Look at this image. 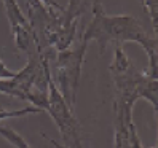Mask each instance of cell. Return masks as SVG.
Returning <instances> with one entry per match:
<instances>
[{"label": "cell", "mask_w": 158, "mask_h": 148, "mask_svg": "<svg viewBox=\"0 0 158 148\" xmlns=\"http://www.w3.org/2000/svg\"><path fill=\"white\" fill-rule=\"evenodd\" d=\"M83 38H86L88 42L96 40L101 46V53L106 51L109 43L122 45L126 42H137L145 50L150 59V70L147 69L145 75L156 78V40L148 37L142 24L134 16H107L102 13V8L98 3L94 6V14H93L91 22L83 32Z\"/></svg>", "instance_id": "6da1fadb"}, {"label": "cell", "mask_w": 158, "mask_h": 148, "mask_svg": "<svg viewBox=\"0 0 158 148\" xmlns=\"http://www.w3.org/2000/svg\"><path fill=\"white\" fill-rule=\"evenodd\" d=\"M88 40L81 38V43L75 50H62L58 51V56L54 59V69H51V77L56 83L64 100L69 104L70 108L75 105L77 91L81 77V66L85 61V53L88 48Z\"/></svg>", "instance_id": "7a4b0ae2"}, {"label": "cell", "mask_w": 158, "mask_h": 148, "mask_svg": "<svg viewBox=\"0 0 158 148\" xmlns=\"http://www.w3.org/2000/svg\"><path fill=\"white\" fill-rule=\"evenodd\" d=\"M45 112H48L51 119L56 123L64 145L69 148H81L80 124L77 118L73 116V108H70L61 96L56 83L51 77V70L48 73V100H46Z\"/></svg>", "instance_id": "3957f363"}, {"label": "cell", "mask_w": 158, "mask_h": 148, "mask_svg": "<svg viewBox=\"0 0 158 148\" xmlns=\"http://www.w3.org/2000/svg\"><path fill=\"white\" fill-rule=\"evenodd\" d=\"M2 2L6 11V18L10 21L16 48L19 51H26L27 54L32 53L35 50V34L31 27L29 19L23 14L18 0H2Z\"/></svg>", "instance_id": "277c9868"}, {"label": "cell", "mask_w": 158, "mask_h": 148, "mask_svg": "<svg viewBox=\"0 0 158 148\" xmlns=\"http://www.w3.org/2000/svg\"><path fill=\"white\" fill-rule=\"evenodd\" d=\"M0 135H2L10 145H13L15 148H31L29 143H27L15 129L8 127V126H0Z\"/></svg>", "instance_id": "5b68a950"}, {"label": "cell", "mask_w": 158, "mask_h": 148, "mask_svg": "<svg viewBox=\"0 0 158 148\" xmlns=\"http://www.w3.org/2000/svg\"><path fill=\"white\" fill-rule=\"evenodd\" d=\"M37 113H43V110H40L39 107H24L21 110H13V112H8V110H0V121L3 119H10V118H18V116H26V115H37Z\"/></svg>", "instance_id": "8992f818"}, {"label": "cell", "mask_w": 158, "mask_h": 148, "mask_svg": "<svg viewBox=\"0 0 158 148\" xmlns=\"http://www.w3.org/2000/svg\"><path fill=\"white\" fill-rule=\"evenodd\" d=\"M129 143H131V148H144L141 140H139V137H137L136 126H134L133 121L129 123Z\"/></svg>", "instance_id": "52a82bcc"}, {"label": "cell", "mask_w": 158, "mask_h": 148, "mask_svg": "<svg viewBox=\"0 0 158 148\" xmlns=\"http://www.w3.org/2000/svg\"><path fill=\"white\" fill-rule=\"evenodd\" d=\"M16 73L18 72H13V70H10L5 64H3V61H0V80H13L15 77H16Z\"/></svg>", "instance_id": "ba28073f"}, {"label": "cell", "mask_w": 158, "mask_h": 148, "mask_svg": "<svg viewBox=\"0 0 158 148\" xmlns=\"http://www.w3.org/2000/svg\"><path fill=\"white\" fill-rule=\"evenodd\" d=\"M40 2L48 8V10L51 11V10H56L58 13H62V11H66V8H64L62 5H59L56 0H40Z\"/></svg>", "instance_id": "9c48e42d"}, {"label": "cell", "mask_w": 158, "mask_h": 148, "mask_svg": "<svg viewBox=\"0 0 158 148\" xmlns=\"http://www.w3.org/2000/svg\"><path fill=\"white\" fill-rule=\"evenodd\" d=\"M147 8L152 14V24L153 29L156 30V0H147Z\"/></svg>", "instance_id": "30bf717a"}, {"label": "cell", "mask_w": 158, "mask_h": 148, "mask_svg": "<svg viewBox=\"0 0 158 148\" xmlns=\"http://www.w3.org/2000/svg\"><path fill=\"white\" fill-rule=\"evenodd\" d=\"M45 138H46V140H50V143L54 146V148H69V146H66V145H62V143H58L56 140H53V138H50V137H46V134H42Z\"/></svg>", "instance_id": "8fae6325"}]
</instances>
